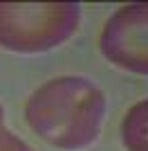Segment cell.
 Returning a JSON list of instances; mask_svg holds the SVG:
<instances>
[{
	"label": "cell",
	"mask_w": 148,
	"mask_h": 151,
	"mask_svg": "<svg viewBox=\"0 0 148 151\" xmlns=\"http://www.w3.org/2000/svg\"><path fill=\"white\" fill-rule=\"evenodd\" d=\"M81 23L76 2H0V47L18 54L54 50Z\"/></svg>",
	"instance_id": "obj_2"
},
{
	"label": "cell",
	"mask_w": 148,
	"mask_h": 151,
	"mask_svg": "<svg viewBox=\"0 0 148 151\" xmlns=\"http://www.w3.org/2000/svg\"><path fill=\"white\" fill-rule=\"evenodd\" d=\"M0 151H31V147L20 140L18 135H14L5 124V111L0 106Z\"/></svg>",
	"instance_id": "obj_5"
},
{
	"label": "cell",
	"mask_w": 148,
	"mask_h": 151,
	"mask_svg": "<svg viewBox=\"0 0 148 151\" xmlns=\"http://www.w3.org/2000/svg\"><path fill=\"white\" fill-rule=\"evenodd\" d=\"M121 142L128 151H148V99L128 108L121 122Z\"/></svg>",
	"instance_id": "obj_4"
},
{
	"label": "cell",
	"mask_w": 148,
	"mask_h": 151,
	"mask_svg": "<svg viewBox=\"0 0 148 151\" xmlns=\"http://www.w3.org/2000/svg\"><path fill=\"white\" fill-rule=\"evenodd\" d=\"M105 117V95L85 77H56L38 86L25 104V120L56 149L79 151L97 142Z\"/></svg>",
	"instance_id": "obj_1"
},
{
	"label": "cell",
	"mask_w": 148,
	"mask_h": 151,
	"mask_svg": "<svg viewBox=\"0 0 148 151\" xmlns=\"http://www.w3.org/2000/svg\"><path fill=\"white\" fill-rule=\"evenodd\" d=\"M99 47L112 65L148 75V2L117 9L101 29Z\"/></svg>",
	"instance_id": "obj_3"
}]
</instances>
